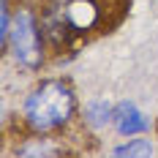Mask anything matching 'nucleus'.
Returning <instances> with one entry per match:
<instances>
[{
  "instance_id": "nucleus-1",
  "label": "nucleus",
  "mask_w": 158,
  "mask_h": 158,
  "mask_svg": "<svg viewBox=\"0 0 158 158\" xmlns=\"http://www.w3.org/2000/svg\"><path fill=\"white\" fill-rule=\"evenodd\" d=\"M19 123L27 134H63L79 126V101L74 85L63 77H44L22 98Z\"/></svg>"
},
{
  "instance_id": "nucleus-2",
  "label": "nucleus",
  "mask_w": 158,
  "mask_h": 158,
  "mask_svg": "<svg viewBox=\"0 0 158 158\" xmlns=\"http://www.w3.org/2000/svg\"><path fill=\"white\" fill-rule=\"evenodd\" d=\"M3 57H8L16 65V71L25 74H38L49 60V41L44 33L41 11L33 3H16L14 19H11V33Z\"/></svg>"
},
{
  "instance_id": "nucleus-3",
  "label": "nucleus",
  "mask_w": 158,
  "mask_h": 158,
  "mask_svg": "<svg viewBox=\"0 0 158 158\" xmlns=\"http://www.w3.org/2000/svg\"><path fill=\"white\" fill-rule=\"evenodd\" d=\"M57 8H60V16L65 22L71 41H85L93 33L106 30L109 8L104 6V0H65Z\"/></svg>"
},
{
  "instance_id": "nucleus-4",
  "label": "nucleus",
  "mask_w": 158,
  "mask_h": 158,
  "mask_svg": "<svg viewBox=\"0 0 158 158\" xmlns=\"http://www.w3.org/2000/svg\"><path fill=\"white\" fill-rule=\"evenodd\" d=\"M112 131L117 136H139L150 131V117L144 114L134 101H117L114 104V117H112Z\"/></svg>"
},
{
  "instance_id": "nucleus-5",
  "label": "nucleus",
  "mask_w": 158,
  "mask_h": 158,
  "mask_svg": "<svg viewBox=\"0 0 158 158\" xmlns=\"http://www.w3.org/2000/svg\"><path fill=\"white\" fill-rule=\"evenodd\" d=\"M112 117H114V104H109L106 98H90L79 109V128L98 134L104 128H112Z\"/></svg>"
},
{
  "instance_id": "nucleus-6",
  "label": "nucleus",
  "mask_w": 158,
  "mask_h": 158,
  "mask_svg": "<svg viewBox=\"0 0 158 158\" xmlns=\"http://www.w3.org/2000/svg\"><path fill=\"white\" fill-rule=\"evenodd\" d=\"M112 156H117V158H147V156H153L156 153V147H153V142L144 136V134H139V136H128L123 144H117V147H112L109 150Z\"/></svg>"
}]
</instances>
